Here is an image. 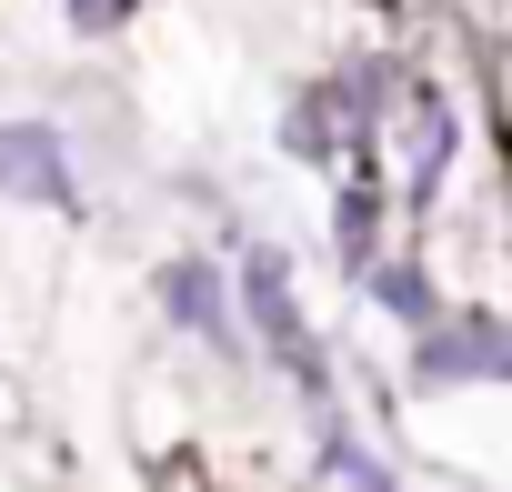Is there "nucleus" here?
Returning <instances> with one entry per match:
<instances>
[{"instance_id":"nucleus-1","label":"nucleus","mask_w":512,"mask_h":492,"mask_svg":"<svg viewBox=\"0 0 512 492\" xmlns=\"http://www.w3.org/2000/svg\"><path fill=\"white\" fill-rule=\"evenodd\" d=\"M241 312H251V342L272 352V372L302 392V402H332V352H322V332L302 322V292H292V262L272 252V241H251L241 252Z\"/></svg>"},{"instance_id":"nucleus-2","label":"nucleus","mask_w":512,"mask_h":492,"mask_svg":"<svg viewBox=\"0 0 512 492\" xmlns=\"http://www.w3.org/2000/svg\"><path fill=\"white\" fill-rule=\"evenodd\" d=\"M452 382H512V332L502 312H432L412 322V392H452Z\"/></svg>"},{"instance_id":"nucleus-3","label":"nucleus","mask_w":512,"mask_h":492,"mask_svg":"<svg viewBox=\"0 0 512 492\" xmlns=\"http://www.w3.org/2000/svg\"><path fill=\"white\" fill-rule=\"evenodd\" d=\"M372 141H392L402 151V211H432V191H442V171H452V101L432 91V81H412L402 71V91L382 101V121H372Z\"/></svg>"},{"instance_id":"nucleus-4","label":"nucleus","mask_w":512,"mask_h":492,"mask_svg":"<svg viewBox=\"0 0 512 492\" xmlns=\"http://www.w3.org/2000/svg\"><path fill=\"white\" fill-rule=\"evenodd\" d=\"M161 312L211 352V362H241V312H231V282L201 262V252H171L161 262Z\"/></svg>"},{"instance_id":"nucleus-5","label":"nucleus","mask_w":512,"mask_h":492,"mask_svg":"<svg viewBox=\"0 0 512 492\" xmlns=\"http://www.w3.org/2000/svg\"><path fill=\"white\" fill-rule=\"evenodd\" d=\"M0 191H11V201H41V211H81L71 141H61L51 121H0Z\"/></svg>"},{"instance_id":"nucleus-6","label":"nucleus","mask_w":512,"mask_h":492,"mask_svg":"<svg viewBox=\"0 0 512 492\" xmlns=\"http://www.w3.org/2000/svg\"><path fill=\"white\" fill-rule=\"evenodd\" d=\"M352 282H362L392 322H432V312H442V292H432V272H422V262H382V252H372Z\"/></svg>"},{"instance_id":"nucleus-7","label":"nucleus","mask_w":512,"mask_h":492,"mask_svg":"<svg viewBox=\"0 0 512 492\" xmlns=\"http://www.w3.org/2000/svg\"><path fill=\"white\" fill-rule=\"evenodd\" d=\"M282 141H292L302 161H342V151H352V121H342V101H332V81L292 101V121H282Z\"/></svg>"},{"instance_id":"nucleus-8","label":"nucleus","mask_w":512,"mask_h":492,"mask_svg":"<svg viewBox=\"0 0 512 492\" xmlns=\"http://www.w3.org/2000/svg\"><path fill=\"white\" fill-rule=\"evenodd\" d=\"M312 412H322V462H312L322 482H392V462H382V452H362V432H352V412H342V402H312Z\"/></svg>"},{"instance_id":"nucleus-9","label":"nucleus","mask_w":512,"mask_h":492,"mask_svg":"<svg viewBox=\"0 0 512 492\" xmlns=\"http://www.w3.org/2000/svg\"><path fill=\"white\" fill-rule=\"evenodd\" d=\"M121 11H131V0H71V31H81V41H111Z\"/></svg>"},{"instance_id":"nucleus-10","label":"nucleus","mask_w":512,"mask_h":492,"mask_svg":"<svg viewBox=\"0 0 512 492\" xmlns=\"http://www.w3.org/2000/svg\"><path fill=\"white\" fill-rule=\"evenodd\" d=\"M382 11H402V0H382Z\"/></svg>"}]
</instances>
